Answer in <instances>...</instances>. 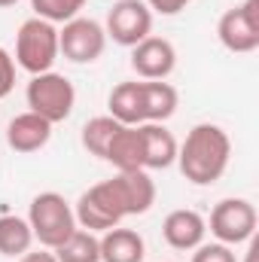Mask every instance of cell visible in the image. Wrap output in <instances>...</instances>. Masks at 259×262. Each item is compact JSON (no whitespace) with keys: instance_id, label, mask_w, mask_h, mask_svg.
<instances>
[{"instance_id":"obj_1","label":"cell","mask_w":259,"mask_h":262,"mask_svg":"<svg viewBox=\"0 0 259 262\" xmlns=\"http://www.w3.org/2000/svg\"><path fill=\"white\" fill-rule=\"evenodd\" d=\"M156 204V183L146 171H119L110 180L95 183L85 189L76 207V226L89 232H107L119 226L125 216H140Z\"/></svg>"},{"instance_id":"obj_2","label":"cell","mask_w":259,"mask_h":262,"mask_svg":"<svg viewBox=\"0 0 259 262\" xmlns=\"http://www.w3.org/2000/svg\"><path fill=\"white\" fill-rule=\"evenodd\" d=\"M229 159H232V140L213 122H198L177 146L180 174L195 186H213L226 174Z\"/></svg>"},{"instance_id":"obj_3","label":"cell","mask_w":259,"mask_h":262,"mask_svg":"<svg viewBox=\"0 0 259 262\" xmlns=\"http://www.w3.org/2000/svg\"><path fill=\"white\" fill-rule=\"evenodd\" d=\"M28 226L34 232V241H40L46 250H55L58 244H64L76 229V216L73 207L67 204L64 195L58 192H40L31 201L28 210Z\"/></svg>"},{"instance_id":"obj_4","label":"cell","mask_w":259,"mask_h":262,"mask_svg":"<svg viewBox=\"0 0 259 262\" xmlns=\"http://www.w3.org/2000/svg\"><path fill=\"white\" fill-rule=\"evenodd\" d=\"M58 28L43 21V18H28L21 21L18 34H15V64L21 70H28L31 76L52 70V64L58 61Z\"/></svg>"},{"instance_id":"obj_5","label":"cell","mask_w":259,"mask_h":262,"mask_svg":"<svg viewBox=\"0 0 259 262\" xmlns=\"http://www.w3.org/2000/svg\"><path fill=\"white\" fill-rule=\"evenodd\" d=\"M25 101H28L31 113H37V116H43L46 122L58 125V122H64L67 116L73 113L76 89H73V82L67 79L64 73L46 70V73L31 76V82H28V89H25Z\"/></svg>"},{"instance_id":"obj_6","label":"cell","mask_w":259,"mask_h":262,"mask_svg":"<svg viewBox=\"0 0 259 262\" xmlns=\"http://www.w3.org/2000/svg\"><path fill=\"white\" fill-rule=\"evenodd\" d=\"M256 207L247 198H223L213 210H210V235L220 244L238 247L244 241H250L256 235Z\"/></svg>"},{"instance_id":"obj_7","label":"cell","mask_w":259,"mask_h":262,"mask_svg":"<svg viewBox=\"0 0 259 262\" xmlns=\"http://www.w3.org/2000/svg\"><path fill=\"white\" fill-rule=\"evenodd\" d=\"M107 49V31L95 18H70L58 31V52L73 64H92L104 55Z\"/></svg>"},{"instance_id":"obj_8","label":"cell","mask_w":259,"mask_h":262,"mask_svg":"<svg viewBox=\"0 0 259 262\" xmlns=\"http://www.w3.org/2000/svg\"><path fill=\"white\" fill-rule=\"evenodd\" d=\"M217 37L235 55L256 52L259 49V0H244L241 6L226 9L220 15V21H217Z\"/></svg>"},{"instance_id":"obj_9","label":"cell","mask_w":259,"mask_h":262,"mask_svg":"<svg viewBox=\"0 0 259 262\" xmlns=\"http://www.w3.org/2000/svg\"><path fill=\"white\" fill-rule=\"evenodd\" d=\"M104 31H107V40L131 49L153 34V12L143 0H116L113 9L107 12Z\"/></svg>"},{"instance_id":"obj_10","label":"cell","mask_w":259,"mask_h":262,"mask_svg":"<svg viewBox=\"0 0 259 262\" xmlns=\"http://www.w3.org/2000/svg\"><path fill=\"white\" fill-rule=\"evenodd\" d=\"M131 67L140 79H168L177 67V49L165 37H146L131 46Z\"/></svg>"},{"instance_id":"obj_11","label":"cell","mask_w":259,"mask_h":262,"mask_svg":"<svg viewBox=\"0 0 259 262\" xmlns=\"http://www.w3.org/2000/svg\"><path fill=\"white\" fill-rule=\"evenodd\" d=\"M204 235H207V220L189 207L171 210L162 223V238L174 250H195L198 244H204Z\"/></svg>"},{"instance_id":"obj_12","label":"cell","mask_w":259,"mask_h":262,"mask_svg":"<svg viewBox=\"0 0 259 262\" xmlns=\"http://www.w3.org/2000/svg\"><path fill=\"white\" fill-rule=\"evenodd\" d=\"M49 137H52V122H46L43 116H37V113H18L9 125H6V143H9V149H15V152H37V149H43L46 143H49Z\"/></svg>"},{"instance_id":"obj_13","label":"cell","mask_w":259,"mask_h":262,"mask_svg":"<svg viewBox=\"0 0 259 262\" xmlns=\"http://www.w3.org/2000/svg\"><path fill=\"white\" fill-rule=\"evenodd\" d=\"M143 171H162L177 162V137L165 128V122H143Z\"/></svg>"},{"instance_id":"obj_14","label":"cell","mask_w":259,"mask_h":262,"mask_svg":"<svg viewBox=\"0 0 259 262\" xmlns=\"http://www.w3.org/2000/svg\"><path fill=\"white\" fill-rule=\"evenodd\" d=\"M104 162H110L116 171H143V134L140 125H122L107 143Z\"/></svg>"},{"instance_id":"obj_15","label":"cell","mask_w":259,"mask_h":262,"mask_svg":"<svg viewBox=\"0 0 259 262\" xmlns=\"http://www.w3.org/2000/svg\"><path fill=\"white\" fill-rule=\"evenodd\" d=\"M98 241H101V262H143L146 256L143 238L125 226H113L101 232Z\"/></svg>"},{"instance_id":"obj_16","label":"cell","mask_w":259,"mask_h":262,"mask_svg":"<svg viewBox=\"0 0 259 262\" xmlns=\"http://www.w3.org/2000/svg\"><path fill=\"white\" fill-rule=\"evenodd\" d=\"M140 98H143V122H168L180 104L177 89L165 79H143Z\"/></svg>"},{"instance_id":"obj_17","label":"cell","mask_w":259,"mask_h":262,"mask_svg":"<svg viewBox=\"0 0 259 262\" xmlns=\"http://www.w3.org/2000/svg\"><path fill=\"white\" fill-rule=\"evenodd\" d=\"M107 107H110V116L122 125H143V98H140V82L128 79V82H119L110 98H107Z\"/></svg>"},{"instance_id":"obj_18","label":"cell","mask_w":259,"mask_h":262,"mask_svg":"<svg viewBox=\"0 0 259 262\" xmlns=\"http://www.w3.org/2000/svg\"><path fill=\"white\" fill-rule=\"evenodd\" d=\"M34 244V232L25 216L3 213L0 216V256H25Z\"/></svg>"},{"instance_id":"obj_19","label":"cell","mask_w":259,"mask_h":262,"mask_svg":"<svg viewBox=\"0 0 259 262\" xmlns=\"http://www.w3.org/2000/svg\"><path fill=\"white\" fill-rule=\"evenodd\" d=\"M52 253H55L58 262H101V241H98L95 232L76 226L73 235L64 244H58Z\"/></svg>"},{"instance_id":"obj_20","label":"cell","mask_w":259,"mask_h":262,"mask_svg":"<svg viewBox=\"0 0 259 262\" xmlns=\"http://www.w3.org/2000/svg\"><path fill=\"white\" fill-rule=\"evenodd\" d=\"M119 128H122V122H116L110 113H107V116H95V119H89V122L82 125L79 140H82V146H85L92 156L104 159V152H107V143L113 140V134H116Z\"/></svg>"},{"instance_id":"obj_21","label":"cell","mask_w":259,"mask_h":262,"mask_svg":"<svg viewBox=\"0 0 259 262\" xmlns=\"http://www.w3.org/2000/svg\"><path fill=\"white\" fill-rule=\"evenodd\" d=\"M82 6H85V0H31L34 15L49 25H64L70 18H76Z\"/></svg>"},{"instance_id":"obj_22","label":"cell","mask_w":259,"mask_h":262,"mask_svg":"<svg viewBox=\"0 0 259 262\" xmlns=\"http://www.w3.org/2000/svg\"><path fill=\"white\" fill-rule=\"evenodd\" d=\"M192 262H238L229 244H198L192 253Z\"/></svg>"},{"instance_id":"obj_23","label":"cell","mask_w":259,"mask_h":262,"mask_svg":"<svg viewBox=\"0 0 259 262\" xmlns=\"http://www.w3.org/2000/svg\"><path fill=\"white\" fill-rule=\"evenodd\" d=\"M15 89V58L9 49L0 46V98H6Z\"/></svg>"},{"instance_id":"obj_24","label":"cell","mask_w":259,"mask_h":262,"mask_svg":"<svg viewBox=\"0 0 259 262\" xmlns=\"http://www.w3.org/2000/svg\"><path fill=\"white\" fill-rule=\"evenodd\" d=\"M149 6V12H159V15H177L180 9H186L192 0H143Z\"/></svg>"},{"instance_id":"obj_25","label":"cell","mask_w":259,"mask_h":262,"mask_svg":"<svg viewBox=\"0 0 259 262\" xmlns=\"http://www.w3.org/2000/svg\"><path fill=\"white\" fill-rule=\"evenodd\" d=\"M18 262H58L55 259V253L52 250H37V253H25V256H18Z\"/></svg>"},{"instance_id":"obj_26","label":"cell","mask_w":259,"mask_h":262,"mask_svg":"<svg viewBox=\"0 0 259 262\" xmlns=\"http://www.w3.org/2000/svg\"><path fill=\"white\" fill-rule=\"evenodd\" d=\"M256 253H259V241L250 238V250H247V262H256Z\"/></svg>"},{"instance_id":"obj_27","label":"cell","mask_w":259,"mask_h":262,"mask_svg":"<svg viewBox=\"0 0 259 262\" xmlns=\"http://www.w3.org/2000/svg\"><path fill=\"white\" fill-rule=\"evenodd\" d=\"M18 0H0V9H6V6H15Z\"/></svg>"}]
</instances>
